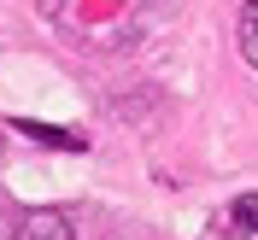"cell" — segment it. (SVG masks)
Masks as SVG:
<instances>
[{
  "instance_id": "6da1fadb",
  "label": "cell",
  "mask_w": 258,
  "mask_h": 240,
  "mask_svg": "<svg viewBox=\"0 0 258 240\" xmlns=\"http://www.w3.org/2000/svg\"><path fill=\"white\" fill-rule=\"evenodd\" d=\"M12 240H77L71 217L53 205H35V211H18L12 217Z\"/></svg>"
},
{
  "instance_id": "7a4b0ae2",
  "label": "cell",
  "mask_w": 258,
  "mask_h": 240,
  "mask_svg": "<svg viewBox=\"0 0 258 240\" xmlns=\"http://www.w3.org/2000/svg\"><path fill=\"white\" fill-rule=\"evenodd\" d=\"M12 135H30L35 146H53V152H88V135L82 129H59V123H35V117H18L12 123Z\"/></svg>"
},
{
  "instance_id": "3957f363",
  "label": "cell",
  "mask_w": 258,
  "mask_h": 240,
  "mask_svg": "<svg viewBox=\"0 0 258 240\" xmlns=\"http://www.w3.org/2000/svg\"><path fill=\"white\" fill-rule=\"evenodd\" d=\"M229 234H258V193H241V199H229Z\"/></svg>"
},
{
  "instance_id": "277c9868",
  "label": "cell",
  "mask_w": 258,
  "mask_h": 240,
  "mask_svg": "<svg viewBox=\"0 0 258 240\" xmlns=\"http://www.w3.org/2000/svg\"><path fill=\"white\" fill-rule=\"evenodd\" d=\"M235 41H241V59L258 70V0L241 6V30H235Z\"/></svg>"
},
{
  "instance_id": "5b68a950",
  "label": "cell",
  "mask_w": 258,
  "mask_h": 240,
  "mask_svg": "<svg viewBox=\"0 0 258 240\" xmlns=\"http://www.w3.org/2000/svg\"><path fill=\"white\" fill-rule=\"evenodd\" d=\"M0 158H6V123H0Z\"/></svg>"
},
{
  "instance_id": "8992f818",
  "label": "cell",
  "mask_w": 258,
  "mask_h": 240,
  "mask_svg": "<svg viewBox=\"0 0 258 240\" xmlns=\"http://www.w3.org/2000/svg\"><path fill=\"white\" fill-rule=\"evenodd\" d=\"M47 6H53V0H47Z\"/></svg>"
}]
</instances>
